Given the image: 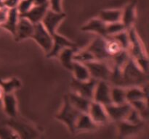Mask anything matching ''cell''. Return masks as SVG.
<instances>
[{"label": "cell", "mask_w": 149, "mask_h": 139, "mask_svg": "<svg viewBox=\"0 0 149 139\" xmlns=\"http://www.w3.org/2000/svg\"><path fill=\"white\" fill-rule=\"evenodd\" d=\"M4 91H3L2 88H1V86H0V99H1V98H2V97H3V96H4Z\"/></svg>", "instance_id": "60d3db41"}, {"label": "cell", "mask_w": 149, "mask_h": 139, "mask_svg": "<svg viewBox=\"0 0 149 139\" xmlns=\"http://www.w3.org/2000/svg\"><path fill=\"white\" fill-rule=\"evenodd\" d=\"M106 45V38L99 36L92 41L87 49L93 54L95 60L110 61L111 57L108 52Z\"/></svg>", "instance_id": "8992f818"}, {"label": "cell", "mask_w": 149, "mask_h": 139, "mask_svg": "<svg viewBox=\"0 0 149 139\" xmlns=\"http://www.w3.org/2000/svg\"><path fill=\"white\" fill-rule=\"evenodd\" d=\"M122 17V11L119 10H107L100 11L99 17L102 21L108 23H116L121 21Z\"/></svg>", "instance_id": "484cf974"}, {"label": "cell", "mask_w": 149, "mask_h": 139, "mask_svg": "<svg viewBox=\"0 0 149 139\" xmlns=\"http://www.w3.org/2000/svg\"><path fill=\"white\" fill-rule=\"evenodd\" d=\"M49 9V3L43 4V5H33L27 12L20 16L27 18L33 24H36L42 22V19L45 17V14Z\"/></svg>", "instance_id": "9a60e30c"}, {"label": "cell", "mask_w": 149, "mask_h": 139, "mask_svg": "<svg viewBox=\"0 0 149 139\" xmlns=\"http://www.w3.org/2000/svg\"><path fill=\"white\" fill-rule=\"evenodd\" d=\"M81 113L71 104L68 96H65L63 107L61 111L56 114L55 117L58 120L65 123L70 131L74 133L76 132V124Z\"/></svg>", "instance_id": "7a4b0ae2"}, {"label": "cell", "mask_w": 149, "mask_h": 139, "mask_svg": "<svg viewBox=\"0 0 149 139\" xmlns=\"http://www.w3.org/2000/svg\"><path fill=\"white\" fill-rule=\"evenodd\" d=\"M19 138L15 132L11 127H1L0 128V138Z\"/></svg>", "instance_id": "d590c367"}, {"label": "cell", "mask_w": 149, "mask_h": 139, "mask_svg": "<svg viewBox=\"0 0 149 139\" xmlns=\"http://www.w3.org/2000/svg\"><path fill=\"white\" fill-rule=\"evenodd\" d=\"M4 111L10 117L15 118L17 114V101L13 93L4 94L2 97Z\"/></svg>", "instance_id": "44dd1931"}, {"label": "cell", "mask_w": 149, "mask_h": 139, "mask_svg": "<svg viewBox=\"0 0 149 139\" xmlns=\"http://www.w3.org/2000/svg\"><path fill=\"white\" fill-rule=\"evenodd\" d=\"M147 75L137 65L135 59L130 56L122 67V83L123 87L141 86L147 81Z\"/></svg>", "instance_id": "6da1fadb"}, {"label": "cell", "mask_w": 149, "mask_h": 139, "mask_svg": "<svg viewBox=\"0 0 149 139\" xmlns=\"http://www.w3.org/2000/svg\"><path fill=\"white\" fill-rule=\"evenodd\" d=\"M88 114L95 124H105L109 120L105 107L103 104L92 101L89 109Z\"/></svg>", "instance_id": "4fadbf2b"}, {"label": "cell", "mask_w": 149, "mask_h": 139, "mask_svg": "<svg viewBox=\"0 0 149 139\" xmlns=\"http://www.w3.org/2000/svg\"><path fill=\"white\" fill-rule=\"evenodd\" d=\"M97 127V125L93 122L87 113H81L76 124V131L93 130Z\"/></svg>", "instance_id": "7402d4cb"}, {"label": "cell", "mask_w": 149, "mask_h": 139, "mask_svg": "<svg viewBox=\"0 0 149 139\" xmlns=\"http://www.w3.org/2000/svg\"><path fill=\"white\" fill-rule=\"evenodd\" d=\"M0 86L2 88L4 94L13 93L15 90L20 88L21 83L20 81L15 78H13L8 81H3L0 79Z\"/></svg>", "instance_id": "83f0119b"}, {"label": "cell", "mask_w": 149, "mask_h": 139, "mask_svg": "<svg viewBox=\"0 0 149 139\" xmlns=\"http://www.w3.org/2000/svg\"><path fill=\"white\" fill-rule=\"evenodd\" d=\"M33 29H34V24H33L26 17L19 15L15 39L16 41H19L28 38H31Z\"/></svg>", "instance_id": "7c38bea8"}, {"label": "cell", "mask_w": 149, "mask_h": 139, "mask_svg": "<svg viewBox=\"0 0 149 139\" xmlns=\"http://www.w3.org/2000/svg\"><path fill=\"white\" fill-rule=\"evenodd\" d=\"M20 0H4L3 1V6L7 7L8 9L16 7L20 2Z\"/></svg>", "instance_id": "74e56055"}, {"label": "cell", "mask_w": 149, "mask_h": 139, "mask_svg": "<svg viewBox=\"0 0 149 139\" xmlns=\"http://www.w3.org/2000/svg\"><path fill=\"white\" fill-rule=\"evenodd\" d=\"M117 122L119 135V137L121 138H127L138 134L141 131L144 125L143 122L132 124L129 122H127L126 120Z\"/></svg>", "instance_id": "2e32d148"}, {"label": "cell", "mask_w": 149, "mask_h": 139, "mask_svg": "<svg viewBox=\"0 0 149 139\" xmlns=\"http://www.w3.org/2000/svg\"><path fill=\"white\" fill-rule=\"evenodd\" d=\"M127 32L130 39V48L128 52L130 56L135 60L147 57L135 29L131 27L130 28L128 29Z\"/></svg>", "instance_id": "ba28073f"}, {"label": "cell", "mask_w": 149, "mask_h": 139, "mask_svg": "<svg viewBox=\"0 0 149 139\" xmlns=\"http://www.w3.org/2000/svg\"><path fill=\"white\" fill-rule=\"evenodd\" d=\"M68 97L71 104L77 110H79L81 113H87L88 114L92 100L85 98L84 96H81L79 95L74 92L68 95Z\"/></svg>", "instance_id": "e0dca14e"}, {"label": "cell", "mask_w": 149, "mask_h": 139, "mask_svg": "<svg viewBox=\"0 0 149 139\" xmlns=\"http://www.w3.org/2000/svg\"><path fill=\"white\" fill-rule=\"evenodd\" d=\"M110 36H111L113 39H115L121 45L122 49L128 51L130 48V39L127 30H124V31H122L120 33H118L116 34Z\"/></svg>", "instance_id": "f546056e"}, {"label": "cell", "mask_w": 149, "mask_h": 139, "mask_svg": "<svg viewBox=\"0 0 149 139\" xmlns=\"http://www.w3.org/2000/svg\"><path fill=\"white\" fill-rule=\"evenodd\" d=\"M9 9L6 7H0V25L5 21Z\"/></svg>", "instance_id": "f35d334b"}, {"label": "cell", "mask_w": 149, "mask_h": 139, "mask_svg": "<svg viewBox=\"0 0 149 139\" xmlns=\"http://www.w3.org/2000/svg\"><path fill=\"white\" fill-rule=\"evenodd\" d=\"M127 122L132 123V124H138V123L143 122L142 118L138 113V111L134 108H132L130 113L128 114L127 117L125 119Z\"/></svg>", "instance_id": "e575fe53"}, {"label": "cell", "mask_w": 149, "mask_h": 139, "mask_svg": "<svg viewBox=\"0 0 149 139\" xmlns=\"http://www.w3.org/2000/svg\"><path fill=\"white\" fill-rule=\"evenodd\" d=\"M49 4L50 10L55 12H62L61 8V0H49Z\"/></svg>", "instance_id": "8d00e7d4"}, {"label": "cell", "mask_w": 149, "mask_h": 139, "mask_svg": "<svg viewBox=\"0 0 149 139\" xmlns=\"http://www.w3.org/2000/svg\"><path fill=\"white\" fill-rule=\"evenodd\" d=\"M52 46L51 50L47 53V57H54L58 56V54L61 52V50L66 47H71L74 49H77V45L74 42L68 40L64 36H61L57 33H55L52 35Z\"/></svg>", "instance_id": "8fae6325"}, {"label": "cell", "mask_w": 149, "mask_h": 139, "mask_svg": "<svg viewBox=\"0 0 149 139\" xmlns=\"http://www.w3.org/2000/svg\"><path fill=\"white\" fill-rule=\"evenodd\" d=\"M31 38L46 53H48L52 49L53 42L52 36L44 27L42 23L34 24V29Z\"/></svg>", "instance_id": "277c9868"}, {"label": "cell", "mask_w": 149, "mask_h": 139, "mask_svg": "<svg viewBox=\"0 0 149 139\" xmlns=\"http://www.w3.org/2000/svg\"><path fill=\"white\" fill-rule=\"evenodd\" d=\"M93 101L100 103L104 107L112 104L111 99V85L109 82L97 81L95 88Z\"/></svg>", "instance_id": "9c48e42d"}, {"label": "cell", "mask_w": 149, "mask_h": 139, "mask_svg": "<svg viewBox=\"0 0 149 139\" xmlns=\"http://www.w3.org/2000/svg\"><path fill=\"white\" fill-rule=\"evenodd\" d=\"M84 64L88 69L91 78L97 81H104L109 83L111 67L106 61L93 60Z\"/></svg>", "instance_id": "3957f363"}, {"label": "cell", "mask_w": 149, "mask_h": 139, "mask_svg": "<svg viewBox=\"0 0 149 139\" xmlns=\"http://www.w3.org/2000/svg\"><path fill=\"white\" fill-rule=\"evenodd\" d=\"M95 60L93 54L87 50L80 51V52H76L74 54V61L81 62V63H85V62H90V61Z\"/></svg>", "instance_id": "1f68e13d"}, {"label": "cell", "mask_w": 149, "mask_h": 139, "mask_svg": "<svg viewBox=\"0 0 149 139\" xmlns=\"http://www.w3.org/2000/svg\"><path fill=\"white\" fill-rule=\"evenodd\" d=\"M33 6V0H20L18 3L17 7V10L18 11L19 15L25 14L29 10H31Z\"/></svg>", "instance_id": "836d02e7"}, {"label": "cell", "mask_w": 149, "mask_h": 139, "mask_svg": "<svg viewBox=\"0 0 149 139\" xmlns=\"http://www.w3.org/2000/svg\"><path fill=\"white\" fill-rule=\"evenodd\" d=\"M97 82V80L93 78L84 81H78L74 78L71 81V86L74 93L93 101Z\"/></svg>", "instance_id": "5b68a950"}, {"label": "cell", "mask_w": 149, "mask_h": 139, "mask_svg": "<svg viewBox=\"0 0 149 139\" xmlns=\"http://www.w3.org/2000/svg\"><path fill=\"white\" fill-rule=\"evenodd\" d=\"M111 99L112 104H122L127 102L126 99V89L123 87H111Z\"/></svg>", "instance_id": "4316f807"}, {"label": "cell", "mask_w": 149, "mask_h": 139, "mask_svg": "<svg viewBox=\"0 0 149 139\" xmlns=\"http://www.w3.org/2000/svg\"><path fill=\"white\" fill-rule=\"evenodd\" d=\"M77 51V49L71 47H66L61 51L58 54V56L59 57L61 64L68 70H72L73 62H74V54Z\"/></svg>", "instance_id": "603a6c76"}, {"label": "cell", "mask_w": 149, "mask_h": 139, "mask_svg": "<svg viewBox=\"0 0 149 139\" xmlns=\"http://www.w3.org/2000/svg\"><path fill=\"white\" fill-rule=\"evenodd\" d=\"M132 108L136 109L141 115V118H148V106L146 100H138V101H133L130 103Z\"/></svg>", "instance_id": "4dcf8cb0"}, {"label": "cell", "mask_w": 149, "mask_h": 139, "mask_svg": "<svg viewBox=\"0 0 149 139\" xmlns=\"http://www.w3.org/2000/svg\"><path fill=\"white\" fill-rule=\"evenodd\" d=\"M71 71L74 72V78L78 81H88L91 78L90 72L84 63L74 61Z\"/></svg>", "instance_id": "d4e9b609"}, {"label": "cell", "mask_w": 149, "mask_h": 139, "mask_svg": "<svg viewBox=\"0 0 149 139\" xmlns=\"http://www.w3.org/2000/svg\"><path fill=\"white\" fill-rule=\"evenodd\" d=\"M132 107L130 103L126 102L122 104H109L105 106L109 118L115 122L125 120Z\"/></svg>", "instance_id": "52a82bcc"}, {"label": "cell", "mask_w": 149, "mask_h": 139, "mask_svg": "<svg viewBox=\"0 0 149 139\" xmlns=\"http://www.w3.org/2000/svg\"><path fill=\"white\" fill-rule=\"evenodd\" d=\"M19 18V13L17 10V7H13L8 10L7 18L5 21L1 25V27L6 29L15 36L17 27V21Z\"/></svg>", "instance_id": "d6986e66"}, {"label": "cell", "mask_w": 149, "mask_h": 139, "mask_svg": "<svg viewBox=\"0 0 149 139\" xmlns=\"http://www.w3.org/2000/svg\"><path fill=\"white\" fill-rule=\"evenodd\" d=\"M7 125L15 132L18 137L23 138H32L37 137V132L26 123L12 120L10 122L7 123Z\"/></svg>", "instance_id": "5bb4252c"}, {"label": "cell", "mask_w": 149, "mask_h": 139, "mask_svg": "<svg viewBox=\"0 0 149 139\" xmlns=\"http://www.w3.org/2000/svg\"><path fill=\"white\" fill-rule=\"evenodd\" d=\"M65 14L62 12H58L49 9L41 23L52 36L54 33H56L57 28L58 27L61 22L65 18Z\"/></svg>", "instance_id": "30bf717a"}, {"label": "cell", "mask_w": 149, "mask_h": 139, "mask_svg": "<svg viewBox=\"0 0 149 139\" xmlns=\"http://www.w3.org/2000/svg\"><path fill=\"white\" fill-rule=\"evenodd\" d=\"M4 1V0H2V1Z\"/></svg>", "instance_id": "7bdbcfd3"}, {"label": "cell", "mask_w": 149, "mask_h": 139, "mask_svg": "<svg viewBox=\"0 0 149 139\" xmlns=\"http://www.w3.org/2000/svg\"><path fill=\"white\" fill-rule=\"evenodd\" d=\"M147 91L139 86L128 87L126 89V99L128 103L133 102L138 100L147 99Z\"/></svg>", "instance_id": "cb8c5ba5"}, {"label": "cell", "mask_w": 149, "mask_h": 139, "mask_svg": "<svg viewBox=\"0 0 149 139\" xmlns=\"http://www.w3.org/2000/svg\"><path fill=\"white\" fill-rule=\"evenodd\" d=\"M106 23L102 21L100 18L93 19L86 25L81 27V30L87 32H94L97 33L99 36L106 37Z\"/></svg>", "instance_id": "ac0fdd59"}, {"label": "cell", "mask_w": 149, "mask_h": 139, "mask_svg": "<svg viewBox=\"0 0 149 139\" xmlns=\"http://www.w3.org/2000/svg\"><path fill=\"white\" fill-rule=\"evenodd\" d=\"M135 6H136V1H134L127 5L123 11H122L121 22L123 23L127 30L132 27V24L135 21Z\"/></svg>", "instance_id": "ffe728a7"}, {"label": "cell", "mask_w": 149, "mask_h": 139, "mask_svg": "<svg viewBox=\"0 0 149 139\" xmlns=\"http://www.w3.org/2000/svg\"><path fill=\"white\" fill-rule=\"evenodd\" d=\"M106 38L107 39V45H106L107 46V50L111 57L117 54L121 51L123 50L121 45L115 39H113L111 36H108Z\"/></svg>", "instance_id": "f1b7e54d"}, {"label": "cell", "mask_w": 149, "mask_h": 139, "mask_svg": "<svg viewBox=\"0 0 149 139\" xmlns=\"http://www.w3.org/2000/svg\"><path fill=\"white\" fill-rule=\"evenodd\" d=\"M48 3L49 0H33V5H43Z\"/></svg>", "instance_id": "ab89813d"}, {"label": "cell", "mask_w": 149, "mask_h": 139, "mask_svg": "<svg viewBox=\"0 0 149 139\" xmlns=\"http://www.w3.org/2000/svg\"><path fill=\"white\" fill-rule=\"evenodd\" d=\"M4 7V6H3V1L2 0H0V7Z\"/></svg>", "instance_id": "b9f144b4"}, {"label": "cell", "mask_w": 149, "mask_h": 139, "mask_svg": "<svg viewBox=\"0 0 149 139\" xmlns=\"http://www.w3.org/2000/svg\"><path fill=\"white\" fill-rule=\"evenodd\" d=\"M127 30L126 28L124 25L123 23L121 21L116 22V23H108L106 25V33L108 36H113L118 33Z\"/></svg>", "instance_id": "d6a6232c"}]
</instances>
